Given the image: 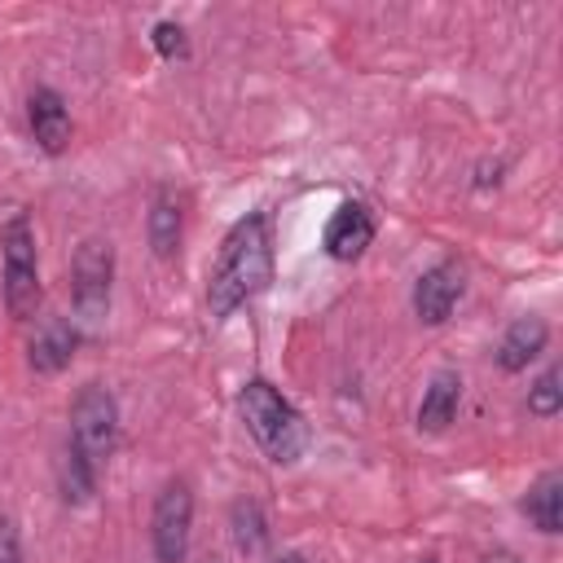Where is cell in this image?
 <instances>
[{
  "mask_svg": "<svg viewBox=\"0 0 563 563\" xmlns=\"http://www.w3.org/2000/svg\"><path fill=\"white\" fill-rule=\"evenodd\" d=\"M273 277V238H268V216L251 211L242 216L216 255V268L207 277V308L216 321L233 317L246 299H255Z\"/></svg>",
  "mask_w": 563,
  "mask_h": 563,
  "instance_id": "obj_1",
  "label": "cell"
},
{
  "mask_svg": "<svg viewBox=\"0 0 563 563\" xmlns=\"http://www.w3.org/2000/svg\"><path fill=\"white\" fill-rule=\"evenodd\" d=\"M238 413H242L251 440L264 449L268 462L290 466V462L303 457V449H308V422H303V413L268 378H246L242 383Z\"/></svg>",
  "mask_w": 563,
  "mask_h": 563,
  "instance_id": "obj_2",
  "label": "cell"
},
{
  "mask_svg": "<svg viewBox=\"0 0 563 563\" xmlns=\"http://www.w3.org/2000/svg\"><path fill=\"white\" fill-rule=\"evenodd\" d=\"M0 295L9 317L18 321H26L40 308V260L26 211H9V220L0 224Z\"/></svg>",
  "mask_w": 563,
  "mask_h": 563,
  "instance_id": "obj_3",
  "label": "cell"
},
{
  "mask_svg": "<svg viewBox=\"0 0 563 563\" xmlns=\"http://www.w3.org/2000/svg\"><path fill=\"white\" fill-rule=\"evenodd\" d=\"M110 282H114V246L106 238H84L70 255V303L75 325L97 334L110 317Z\"/></svg>",
  "mask_w": 563,
  "mask_h": 563,
  "instance_id": "obj_4",
  "label": "cell"
},
{
  "mask_svg": "<svg viewBox=\"0 0 563 563\" xmlns=\"http://www.w3.org/2000/svg\"><path fill=\"white\" fill-rule=\"evenodd\" d=\"M97 471L110 462L114 444H119V400L110 387L101 383H84L70 400V440Z\"/></svg>",
  "mask_w": 563,
  "mask_h": 563,
  "instance_id": "obj_5",
  "label": "cell"
},
{
  "mask_svg": "<svg viewBox=\"0 0 563 563\" xmlns=\"http://www.w3.org/2000/svg\"><path fill=\"white\" fill-rule=\"evenodd\" d=\"M189 528H194V488L189 479H167L150 510V550L154 563H185L189 554Z\"/></svg>",
  "mask_w": 563,
  "mask_h": 563,
  "instance_id": "obj_6",
  "label": "cell"
},
{
  "mask_svg": "<svg viewBox=\"0 0 563 563\" xmlns=\"http://www.w3.org/2000/svg\"><path fill=\"white\" fill-rule=\"evenodd\" d=\"M374 233H378V224H374V211H369L365 202L347 198V202H339V207H334V216L325 220L321 246H325V255H330V260H339V264H352V260H361V255L369 251Z\"/></svg>",
  "mask_w": 563,
  "mask_h": 563,
  "instance_id": "obj_7",
  "label": "cell"
},
{
  "mask_svg": "<svg viewBox=\"0 0 563 563\" xmlns=\"http://www.w3.org/2000/svg\"><path fill=\"white\" fill-rule=\"evenodd\" d=\"M462 286H466V277H462V264H457V260L431 264V268L413 282V312H418V321H422V325H444L449 312H453L457 299H462Z\"/></svg>",
  "mask_w": 563,
  "mask_h": 563,
  "instance_id": "obj_8",
  "label": "cell"
},
{
  "mask_svg": "<svg viewBox=\"0 0 563 563\" xmlns=\"http://www.w3.org/2000/svg\"><path fill=\"white\" fill-rule=\"evenodd\" d=\"M26 119H31V136L44 154H62L70 145V110H66V97L48 84L31 88L26 97Z\"/></svg>",
  "mask_w": 563,
  "mask_h": 563,
  "instance_id": "obj_9",
  "label": "cell"
},
{
  "mask_svg": "<svg viewBox=\"0 0 563 563\" xmlns=\"http://www.w3.org/2000/svg\"><path fill=\"white\" fill-rule=\"evenodd\" d=\"M79 339H84V330H79L75 321H66V317L40 321L35 334H31V343H26L31 369H35V374H57V369H66L70 356L79 352Z\"/></svg>",
  "mask_w": 563,
  "mask_h": 563,
  "instance_id": "obj_10",
  "label": "cell"
},
{
  "mask_svg": "<svg viewBox=\"0 0 563 563\" xmlns=\"http://www.w3.org/2000/svg\"><path fill=\"white\" fill-rule=\"evenodd\" d=\"M545 343H550V325L541 317H515L497 343V365L506 374H519L545 352Z\"/></svg>",
  "mask_w": 563,
  "mask_h": 563,
  "instance_id": "obj_11",
  "label": "cell"
},
{
  "mask_svg": "<svg viewBox=\"0 0 563 563\" xmlns=\"http://www.w3.org/2000/svg\"><path fill=\"white\" fill-rule=\"evenodd\" d=\"M457 405H462V378H457V369H435L431 383H427V391H422V405H418V431L440 435L457 418Z\"/></svg>",
  "mask_w": 563,
  "mask_h": 563,
  "instance_id": "obj_12",
  "label": "cell"
},
{
  "mask_svg": "<svg viewBox=\"0 0 563 563\" xmlns=\"http://www.w3.org/2000/svg\"><path fill=\"white\" fill-rule=\"evenodd\" d=\"M145 233H150V246L158 260H172L180 251V233H185V211H180V194L176 189H154V202H150V220H145Z\"/></svg>",
  "mask_w": 563,
  "mask_h": 563,
  "instance_id": "obj_13",
  "label": "cell"
},
{
  "mask_svg": "<svg viewBox=\"0 0 563 563\" xmlns=\"http://www.w3.org/2000/svg\"><path fill=\"white\" fill-rule=\"evenodd\" d=\"M519 510L528 515V523H532L537 532H545V537L563 532V475H559V471L537 475V479L528 484Z\"/></svg>",
  "mask_w": 563,
  "mask_h": 563,
  "instance_id": "obj_14",
  "label": "cell"
},
{
  "mask_svg": "<svg viewBox=\"0 0 563 563\" xmlns=\"http://www.w3.org/2000/svg\"><path fill=\"white\" fill-rule=\"evenodd\" d=\"M97 466L75 449V444H66L62 449V462H57V488H62V501L66 506H84L92 493H97Z\"/></svg>",
  "mask_w": 563,
  "mask_h": 563,
  "instance_id": "obj_15",
  "label": "cell"
},
{
  "mask_svg": "<svg viewBox=\"0 0 563 563\" xmlns=\"http://www.w3.org/2000/svg\"><path fill=\"white\" fill-rule=\"evenodd\" d=\"M229 528H233V545H238L242 554H264V545H268V519H264L260 501H251V497L233 501Z\"/></svg>",
  "mask_w": 563,
  "mask_h": 563,
  "instance_id": "obj_16",
  "label": "cell"
},
{
  "mask_svg": "<svg viewBox=\"0 0 563 563\" xmlns=\"http://www.w3.org/2000/svg\"><path fill=\"white\" fill-rule=\"evenodd\" d=\"M563 369L559 365H545L541 369V378L528 387V413H537V418H554L559 409H563Z\"/></svg>",
  "mask_w": 563,
  "mask_h": 563,
  "instance_id": "obj_17",
  "label": "cell"
},
{
  "mask_svg": "<svg viewBox=\"0 0 563 563\" xmlns=\"http://www.w3.org/2000/svg\"><path fill=\"white\" fill-rule=\"evenodd\" d=\"M150 44H154V53H158L163 62H180V57H189V40H185V26H180V22H154Z\"/></svg>",
  "mask_w": 563,
  "mask_h": 563,
  "instance_id": "obj_18",
  "label": "cell"
},
{
  "mask_svg": "<svg viewBox=\"0 0 563 563\" xmlns=\"http://www.w3.org/2000/svg\"><path fill=\"white\" fill-rule=\"evenodd\" d=\"M0 563H26L22 559V532L13 515H0Z\"/></svg>",
  "mask_w": 563,
  "mask_h": 563,
  "instance_id": "obj_19",
  "label": "cell"
},
{
  "mask_svg": "<svg viewBox=\"0 0 563 563\" xmlns=\"http://www.w3.org/2000/svg\"><path fill=\"white\" fill-rule=\"evenodd\" d=\"M479 563H519V554L515 550H488Z\"/></svg>",
  "mask_w": 563,
  "mask_h": 563,
  "instance_id": "obj_20",
  "label": "cell"
},
{
  "mask_svg": "<svg viewBox=\"0 0 563 563\" xmlns=\"http://www.w3.org/2000/svg\"><path fill=\"white\" fill-rule=\"evenodd\" d=\"M273 563H308V559H303V554H295V550H290V554H277V559H273Z\"/></svg>",
  "mask_w": 563,
  "mask_h": 563,
  "instance_id": "obj_21",
  "label": "cell"
},
{
  "mask_svg": "<svg viewBox=\"0 0 563 563\" xmlns=\"http://www.w3.org/2000/svg\"><path fill=\"white\" fill-rule=\"evenodd\" d=\"M418 563H440V559H435V554H422V559H418Z\"/></svg>",
  "mask_w": 563,
  "mask_h": 563,
  "instance_id": "obj_22",
  "label": "cell"
}]
</instances>
